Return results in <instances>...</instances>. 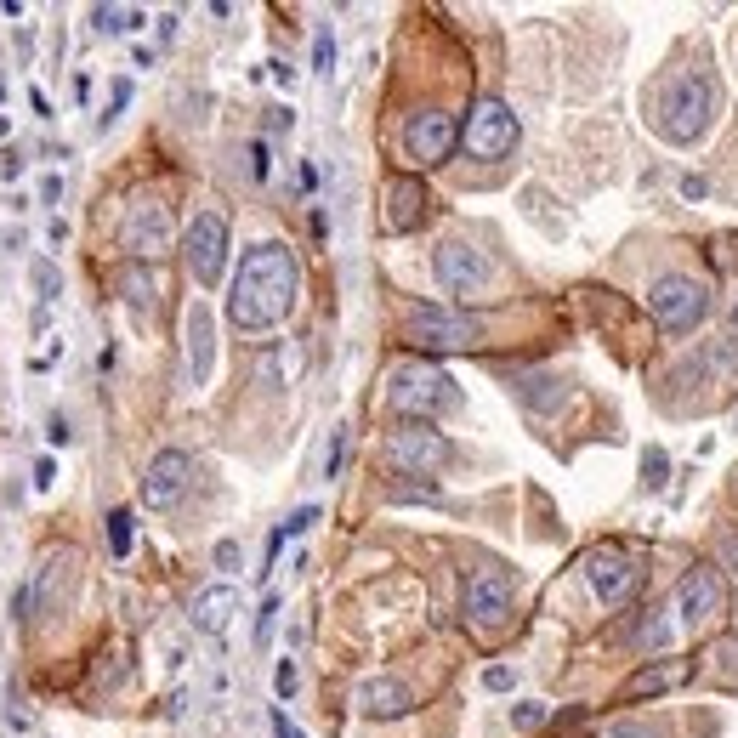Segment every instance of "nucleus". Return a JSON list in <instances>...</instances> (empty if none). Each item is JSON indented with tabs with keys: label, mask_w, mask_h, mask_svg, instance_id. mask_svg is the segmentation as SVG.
Here are the masks:
<instances>
[{
	"label": "nucleus",
	"mask_w": 738,
	"mask_h": 738,
	"mask_svg": "<svg viewBox=\"0 0 738 738\" xmlns=\"http://www.w3.org/2000/svg\"><path fill=\"white\" fill-rule=\"evenodd\" d=\"M108 551H114V557H131V511L125 506L108 511Z\"/></svg>",
	"instance_id": "28"
},
{
	"label": "nucleus",
	"mask_w": 738,
	"mask_h": 738,
	"mask_svg": "<svg viewBox=\"0 0 738 738\" xmlns=\"http://www.w3.org/2000/svg\"><path fill=\"white\" fill-rule=\"evenodd\" d=\"M545 721V704L540 699H523V704H511V727L517 733H528V727H540Z\"/></svg>",
	"instance_id": "29"
},
{
	"label": "nucleus",
	"mask_w": 738,
	"mask_h": 738,
	"mask_svg": "<svg viewBox=\"0 0 738 738\" xmlns=\"http://www.w3.org/2000/svg\"><path fill=\"white\" fill-rule=\"evenodd\" d=\"M648 307L670 335H687L704 318V307H710V290L699 279H687V273H665V279H653Z\"/></svg>",
	"instance_id": "9"
},
{
	"label": "nucleus",
	"mask_w": 738,
	"mask_h": 738,
	"mask_svg": "<svg viewBox=\"0 0 738 738\" xmlns=\"http://www.w3.org/2000/svg\"><path fill=\"white\" fill-rule=\"evenodd\" d=\"M460 142L455 120L443 114V108H421V114H409L404 125V148L415 165H438V159H449V148Z\"/></svg>",
	"instance_id": "14"
},
{
	"label": "nucleus",
	"mask_w": 738,
	"mask_h": 738,
	"mask_svg": "<svg viewBox=\"0 0 738 738\" xmlns=\"http://www.w3.org/2000/svg\"><path fill=\"white\" fill-rule=\"evenodd\" d=\"M57 194H63V176H46V182H40V199H46V205H57Z\"/></svg>",
	"instance_id": "45"
},
{
	"label": "nucleus",
	"mask_w": 738,
	"mask_h": 738,
	"mask_svg": "<svg viewBox=\"0 0 738 738\" xmlns=\"http://www.w3.org/2000/svg\"><path fill=\"white\" fill-rule=\"evenodd\" d=\"M182 262H188V273H194L205 290H216L222 273H228V216L199 211L194 222H188V239H182Z\"/></svg>",
	"instance_id": "6"
},
{
	"label": "nucleus",
	"mask_w": 738,
	"mask_h": 738,
	"mask_svg": "<svg viewBox=\"0 0 738 738\" xmlns=\"http://www.w3.org/2000/svg\"><path fill=\"white\" fill-rule=\"evenodd\" d=\"M267 69H273V80H279V86H296V69H290V63H267Z\"/></svg>",
	"instance_id": "47"
},
{
	"label": "nucleus",
	"mask_w": 738,
	"mask_h": 738,
	"mask_svg": "<svg viewBox=\"0 0 738 738\" xmlns=\"http://www.w3.org/2000/svg\"><path fill=\"white\" fill-rule=\"evenodd\" d=\"M267 171H273V165H267V142H250V176L267 182Z\"/></svg>",
	"instance_id": "39"
},
{
	"label": "nucleus",
	"mask_w": 738,
	"mask_h": 738,
	"mask_svg": "<svg viewBox=\"0 0 738 738\" xmlns=\"http://www.w3.org/2000/svg\"><path fill=\"white\" fill-rule=\"evenodd\" d=\"M273 738H301L296 727H290V716H284V710H273Z\"/></svg>",
	"instance_id": "44"
},
{
	"label": "nucleus",
	"mask_w": 738,
	"mask_h": 738,
	"mask_svg": "<svg viewBox=\"0 0 738 738\" xmlns=\"http://www.w3.org/2000/svg\"><path fill=\"white\" fill-rule=\"evenodd\" d=\"M449 438H443L438 426H426V421H409L398 426L387 438V466L392 472H404V477H432L438 466H449Z\"/></svg>",
	"instance_id": "7"
},
{
	"label": "nucleus",
	"mask_w": 738,
	"mask_h": 738,
	"mask_svg": "<svg viewBox=\"0 0 738 738\" xmlns=\"http://www.w3.org/2000/svg\"><path fill=\"white\" fill-rule=\"evenodd\" d=\"M29 279H35V296H40V307H52V301L63 296V273H57V262H46V256H40V262L29 267Z\"/></svg>",
	"instance_id": "26"
},
{
	"label": "nucleus",
	"mask_w": 738,
	"mask_h": 738,
	"mask_svg": "<svg viewBox=\"0 0 738 738\" xmlns=\"http://www.w3.org/2000/svg\"><path fill=\"white\" fill-rule=\"evenodd\" d=\"M460 404V387L443 375L438 364H421V358H404L392 364L387 375V409L392 415H409V421H426L438 409H455Z\"/></svg>",
	"instance_id": "3"
},
{
	"label": "nucleus",
	"mask_w": 738,
	"mask_h": 738,
	"mask_svg": "<svg viewBox=\"0 0 738 738\" xmlns=\"http://www.w3.org/2000/svg\"><path fill=\"white\" fill-rule=\"evenodd\" d=\"M704 188H710L704 176H682V194H687V199H704Z\"/></svg>",
	"instance_id": "46"
},
{
	"label": "nucleus",
	"mask_w": 738,
	"mask_h": 738,
	"mask_svg": "<svg viewBox=\"0 0 738 738\" xmlns=\"http://www.w3.org/2000/svg\"><path fill=\"white\" fill-rule=\"evenodd\" d=\"M46 239H52V245H63V239H69V222H63V216H52V228H46Z\"/></svg>",
	"instance_id": "48"
},
{
	"label": "nucleus",
	"mask_w": 738,
	"mask_h": 738,
	"mask_svg": "<svg viewBox=\"0 0 738 738\" xmlns=\"http://www.w3.org/2000/svg\"><path fill=\"white\" fill-rule=\"evenodd\" d=\"M517 387H523L528 409H540V415H551V409L563 404V381H557V375H523Z\"/></svg>",
	"instance_id": "24"
},
{
	"label": "nucleus",
	"mask_w": 738,
	"mask_h": 738,
	"mask_svg": "<svg viewBox=\"0 0 738 738\" xmlns=\"http://www.w3.org/2000/svg\"><path fill=\"white\" fill-rule=\"evenodd\" d=\"M0 176H6V182H18V176H23V154H18V148H6V154H0Z\"/></svg>",
	"instance_id": "40"
},
{
	"label": "nucleus",
	"mask_w": 738,
	"mask_h": 738,
	"mask_svg": "<svg viewBox=\"0 0 738 738\" xmlns=\"http://www.w3.org/2000/svg\"><path fill=\"white\" fill-rule=\"evenodd\" d=\"M216 568H239V540H222V545H216Z\"/></svg>",
	"instance_id": "41"
},
{
	"label": "nucleus",
	"mask_w": 738,
	"mask_h": 738,
	"mask_svg": "<svg viewBox=\"0 0 738 738\" xmlns=\"http://www.w3.org/2000/svg\"><path fill=\"white\" fill-rule=\"evenodd\" d=\"M52 477H57L52 455H40V460H35V489H52Z\"/></svg>",
	"instance_id": "42"
},
{
	"label": "nucleus",
	"mask_w": 738,
	"mask_h": 738,
	"mask_svg": "<svg viewBox=\"0 0 738 738\" xmlns=\"http://www.w3.org/2000/svg\"><path fill=\"white\" fill-rule=\"evenodd\" d=\"M665 477H670L665 449H659V443H653V449H642V489H648V494H659V489H665Z\"/></svg>",
	"instance_id": "27"
},
{
	"label": "nucleus",
	"mask_w": 738,
	"mask_h": 738,
	"mask_svg": "<svg viewBox=\"0 0 738 738\" xmlns=\"http://www.w3.org/2000/svg\"><path fill=\"white\" fill-rule=\"evenodd\" d=\"M432 273H438V284L449 290V296H460V301L483 296V290H489V279H494L489 256H483V250H472V245H460V239L438 245V256H432Z\"/></svg>",
	"instance_id": "11"
},
{
	"label": "nucleus",
	"mask_w": 738,
	"mask_h": 738,
	"mask_svg": "<svg viewBox=\"0 0 738 738\" xmlns=\"http://www.w3.org/2000/svg\"><path fill=\"white\" fill-rule=\"evenodd\" d=\"M511 602H517L511 568L483 563V568L466 574V591H460V614H466V625H477V631H500V625L511 619Z\"/></svg>",
	"instance_id": "4"
},
{
	"label": "nucleus",
	"mask_w": 738,
	"mask_h": 738,
	"mask_svg": "<svg viewBox=\"0 0 738 738\" xmlns=\"http://www.w3.org/2000/svg\"><path fill=\"white\" fill-rule=\"evenodd\" d=\"M460 142L472 159H506L517 148V114L500 97H477L466 125H460Z\"/></svg>",
	"instance_id": "8"
},
{
	"label": "nucleus",
	"mask_w": 738,
	"mask_h": 738,
	"mask_svg": "<svg viewBox=\"0 0 738 738\" xmlns=\"http://www.w3.org/2000/svg\"><path fill=\"white\" fill-rule=\"evenodd\" d=\"M330 63H335V35H330V29H318V40H313V69L330 74Z\"/></svg>",
	"instance_id": "33"
},
{
	"label": "nucleus",
	"mask_w": 738,
	"mask_h": 738,
	"mask_svg": "<svg viewBox=\"0 0 738 738\" xmlns=\"http://www.w3.org/2000/svg\"><path fill=\"white\" fill-rule=\"evenodd\" d=\"M120 245L131 250V262H154L171 250V205L159 199H131V211L120 222Z\"/></svg>",
	"instance_id": "10"
},
{
	"label": "nucleus",
	"mask_w": 738,
	"mask_h": 738,
	"mask_svg": "<svg viewBox=\"0 0 738 738\" xmlns=\"http://www.w3.org/2000/svg\"><path fill=\"white\" fill-rule=\"evenodd\" d=\"M233 614H239V585H228V580L205 585V591L188 602V619H194V631H205V636H222L233 625Z\"/></svg>",
	"instance_id": "17"
},
{
	"label": "nucleus",
	"mask_w": 738,
	"mask_h": 738,
	"mask_svg": "<svg viewBox=\"0 0 738 738\" xmlns=\"http://www.w3.org/2000/svg\"><path fill=\"white\" fill-rule=\"evenodd\" d=\"M636 642H642V648H670V625L659 614H648V625L636 631Z\"/></svg>",
	"instance_id": "31"
},
{
	"label": "nucleus",
	"mask_w": 738,
	"mask_h": 738,
	"mask_svg": "<svg viewBox=\"0 0 738 738\" xmlns=\"http://www.w3.org/2000/svg\"><path fill=\"white\" fill-rule=\"evenodd\" d=\"M296 256L284 245H250L239 273H233V296H228V318L239 330H273L284 313H290V301H296Z\"/></svg>",
	"instance_id": "1"
},
{
	"label": "nucleus",
	"mask_w": 738,
	"mask_h": 738,
	"mask_svg": "<svg viewBox=\"0 0 738 738\" xmlns=\"http://www.w3.org/2000/svg\"><path fill=\"white\" fill-rule=\"evenodd\" d=\"M426 216V188L415 176H392L387 182V228L392 233H415Z\"/></svg>",
	"instance_id": "19"
},
{
	"label": "nucleus",
	"mask_w": 738,
	"mask_h": 738,
	"mask_svg": "<svg viewBox=\"0 0 738 738\" xmlns=\"http://www.w3.org/2000/svg\"><path fill=\"white\" fill-rule=\"evenodd\" d=\"M733 432H738V409H733Z\"/></svg>",
	"instance_id": "50"
},
{
	"label": "nucleus",
	"mask_w": 738,
	"mask_h": 738,
	"mask_svg": "<svg viewBox=\"0 0 738 738\" xmlns=\"http://www.w3.org/2000/svg\"><path fill=\"white\" fill-rule=\"evenodd\" d=\"M483 687H489V693H511V687H517V670H511V665H489V670H483Z\"/></svg>",
	"instance_id": "34"
},
{
	"label": "nucleus",
	"mask_w": 738,
	"mask_h": 738,
	"mask_svg": "<svg viewBox=\"0 0 738 738\" xmlns=\"http://www.w3.org/2000/svg\"><path fill=\"white\" fill-rule=\"evenodd\" d=\"M352 704L375 721H392V716H409V710H415V693H409L398 676H369V682H358Z\"/></svg>",
	"instance_id": "16"
},
{
	"label": "nucleus",
	"mask_w": 738,
	"mask_h": 738,
	"mask_svg": "<svg viewBox=\"0 0 738 738\" xmlns=\"http://www.w3.org/2000/svg\"><path fill=\"white\" fill-rule=\"evenodd\" d=\"M91 23H97L103 35H131V29H142V12L137 6H97Z\"/></svg>",
	"instance_id": "25"
},
{
	"label": "nucleus",
	"mask_w": 738,
	"mask_h": 738,
	"mask_svg": "<svg viewBox=\"0 0 738 738\" xmlns=\"http://www.w3.org/2000/svg\"><path fill=\"white\" fill-rule=\"evenodd\" d=\"M704 670H710L716 687H738V636H716L704 648Z\"/></svg>",
	"instance_id": "23"
},
{
	"label": "nucleus",
	"mask_w": 738,
	"mask_h": 738,
	"mask_svg": "<svg viewBox=\"0 0 738 738\" xmlns=\"http://www.w3.org/2000/svg\"><path fill=\"white\" fill-rule=\"evenodd\" d=\"M69 568H74V551H46V557H40V574H35V608L40 614H57Z\"/></svg>",
	"instance_id": "20"
},
{
	"label": "nucleus",
	"mask_w": 738,
	"mask_h": 738,
	"mask_svg": "<svg viewBox=\"0 0 738 738\" xmlns=\"http://www.w3.org/2000/svg\"><path fill=\"white\" fill-rule=\"evenodd\" d=\"M273 619H279V597H267L262 614H256V648H267V636H273Z\"/></svg>",
	"instance_id": "36"
},
{
	"label": "nucleus",
	"mask_w": 738,
	"mask_h": 738,
	"mask_svg": "<svg viewBox=\"0 0 738 738\" xmlns=\"http://www.w3.org/2000/svg\"><path fill=\"white\" fill-rule=\"evenodd\" d=\"M296 682H301L296 659H279V670H273V687H279V699H290V693H296Z\"/></svg>",
	"instance_id": "35"
},
{
	"label": "nucleus",
	"mask_w": 738,
	"mask_h": 738,
	"mask_svg": "<svg viewBox=\"0 0 738 738\" xmlns=\"http://www.w3.org/2000/svg\"><path fill=\"white\" fill-rule=\"evenodd\" d=\"M716 120V80L704 69H676L653 86V125L665 142H699Z\"/></svg>",
	"instance_id": "2"
},
{
	"label": "nucleus",
	"mask_w": 738,
	"mask_h": 738,
	"mask_svg": "<svg viewBox=\"0 0 738 738\" xmlns=\"http://www.w3.org/2000/svg\"><path fill=\"white\" fill-rule=\"evenodd\" d=\"M585 580H591V591H597V602H608V608H625L636 591V563L625 557V551H591L585 557Z\"/></svg>",
	"instance_id": "15"
},
{
	"label": "nucleus",
	"mask_w": 738,
	"mask_h": 738,
	"mask_svg": "<svg viewBox=\"0 0 738 738\" xmlns=\"http://www.w3.org/2000/svg\"><path fill=\"white\" fill-rule=\"evenodd\" d=\"M716 551H721V574H738V528H721Z\"/></svg>",
	"instance_id": "32"
},
{
	"label": "nucleus",
	"mask_w": 738,
	"mask_h": 738,
	"mask_svg": "<svg viewBox=\"0 0 738 738\" xmlns=\"http://www.w3.org/2000/svg\"><path fill=\"white\" fill-rule=\"evenodd\" d=\"M341 460H347V426L330 432V455H324V477H341Z\"/></svg>",
	"instance_id": "30"
},
{
	"label": "nucleus",
	"mask_w": 738,
	"mask_h": 738,
	"mask_svg": "<svg viewBox=\"0 0 738 738\" xmlns=\"http://www.w3.org/2000/svg\"><path fill=\"white\" fill-rule=\"evenodd\" d=\"M313 523H318V506H301V511H290V523H279V528H284V540H290V534H307Z\"/></svg>",
	"instance_id": "37"
},
{
	"label": "nucleus",
	"mask_w": 738,
	"mask_h": 738,
	"mask_svg": "<svg viewBox=\"0 0 738 738\" xmlns=\"http://www.w3.org/2000/svg\"><path fill=\"white\" fill-rule=\"evenodd\" d=\"M188 483H194V460L182 455V449H159V455L148 460V472H142V506L171 511L176 500L188 494Z\"/></svg>",
	"instance_id": "12"
},
{
	"label": "nucleus",
	"mask_w": 738,
	"mask_h": 738,
	"mask_svg": "<svg viewBox=\"0 0 738 738\" xmlns=\"http://www.w3.org/2000/svg\"><path fill=\"white\" fill-rule=\"evenodd\" d=\"M211 364H216V318H211L205 301H194V307H188V381L205 387V381H211Z\"/></svg>",
	"instance_id": "18"
},
{
	"label": "nucleus",
	"mask_w": 738,
	"mask_h": 738,
	"mask_svg": "<svg viewBox=\"0 0 738 738\" xmlns=\"http://www.w3.org/2000/svg\"><path fill=\"white\" fill-rule=\"evenodd\" d=\"M687 676H693V665H687V659H653V665H642L631 676V682H625V699H648V693H665V687H682Z\"/></svg>",
	"instance_id": "21"
},
{
	"label": "nucleus",
	"mask_w": 738,
	"mask_h": 738,
	"mask_svg": "<svg viewBox=\"0 0 738 738\" xmlns=\"http://www.w3.org/2000/svg\"><path fill=\"white\" fill-rule=\"evenodd\" d=\"M125 103H131V80H114V103H108V114H103V131H108L114 120H120V108H125Z\"/></svg>",
	"instance_id": "38"
},
{
	"label": "nucleus",
	"mask_w": 738,
	"mask_h": 738,
	"mask_svg": "<svg viewBox=\"0 0 738 738\" xmlns=\"http://www.w3.org/2000/svg\"><path fill=\"white\" fill-rule=\"evenodd\" d=\"M296 188H318V171H313V165H296Z\"/></svg>",
	"instance_id": "49"
},
{
	"label": "nucleus",
	"mask_w": 738,
	"mask_h": 738,
	"mask_svg": "<svg viewBox=\"0 0 738 738\" xmlns=\"http://www.w3.org/2000/svg\"><path fill=\"white\" fill-rule=\"evenodd\" d=\"M46 438H52V443H69L74 432H69V421H63V415H52V426H46Z\"/></svg>",
	"instance_id": "43"
},
{
	"label": "nucleus",
	"mask_w": 738,
	"mask_h": 738,
	"mask_svg": "<svg viewBox=\"0 0 738 738\" xmlns=\"http://www.w3.org/2000/svg\"><path fill=\"white\" fill-rule=\"evenodd\" d=\"M114 284H120V296H125L131 313H154L159 284H154V267H148V262H125L120 273H114Z\"/></svg>",
	"instance_id": "22"
},
{
	"label": "nucleus",
	"mask_w": 738,
	"mask_h": 738,
	"mask_svg": "<svg viewBox=\"0 0 738 738\" xmlns=\"http://www.w3.org/2000/svg\"><path fill=\"white\" fill-rule=\"evenodd\" d=\"M676 608H682V619H716L721 608H727V574H721V563H699V568H687L682 580H676Z\"/></svg>",
	"instance_id": "13"
},
{
	"label": "nucleus",
	"mask_w": 738,
	"mask_h": 738,
	"mask_svg": "<svg viewBox=\"0 0 738 738\" xmlns=\"http://www.w3.org/2000/svg\"><path fill=\"white\" fill-rule=\"evenodd\" d=\"M404 335L426 352H460L483 341V324L472 313H455V307H415L404 318Z\"/></svg>",
	"instance_id": "5"
}]
</instances>
